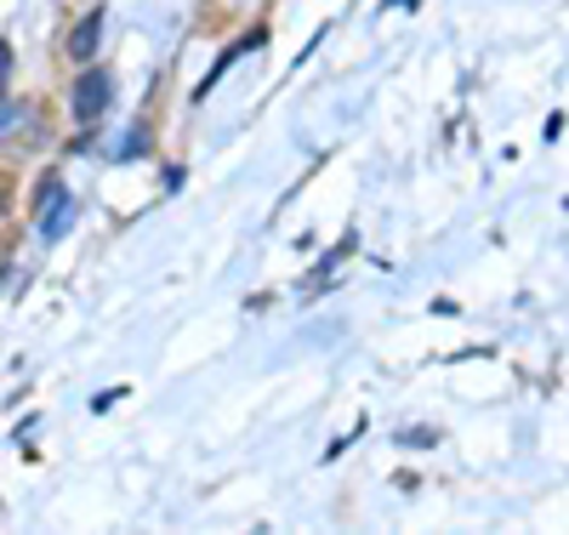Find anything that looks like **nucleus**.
Masks as SVG:
<instances>
[{
    "label": "nucleus",
    "instance_id": "20e7f679",
    "mask_svg": "<svg viewBox=\"0 0 569 535\" xmlns=\"http://www.w3.org/2000/svg\"><path fill=\"white\" fill-rule=\"evenodd\" d=\"M18 120H23V115H18V103H7V91H0V137H7Z\"/></svg>",
    "mask_w": 569,
    "mask_h": 535
},
{
    "label": "nucleus",
    "instance_id": "f03ea898",
    "mask_svg": "<svg viewBox=\"0 0 569 535\" xmlns=\"http://www.w3.org/2000/svg\"><path fill=\"white\" fill-rule=\"evenodd\" d=\"M98 46H103V7H91V12L69 29V58H74V63H91V58H98Z\"/></svg>",
    "mask_w": 569,
    "mask_h": 535
},
{
    "label": "nucleus",
    "instance_id": "39448f33",
    "mask_svg": "<svg viewBox=\"0 0 569 535\" xmlns=\"http://www.w3.org/2000/svg\"><path fill=\"white\" fill-rule=\"evenodd\" d=\"M7 80H12V46L0 40V91H7Z\"/></svg>",
    "mask_w": 569,
    "mask_h": 535
},
{
    "label": "nucleus",
    "instance_id": "7ed1b4c3",
    "mask_svg": "<svg viewBox=\"0 0 569 535\" xmlns=\"http://www.w3.org/2000/svg\"><path fill=\"white\" fill-rule=\"evenodd\" d=\"M142 149H149V131L131 126V131L120 137V160H142Z\"/></svg>",
    "mask_w": 569,
    "mask_h": 535
},
{
    "label": "nucleus",
    "instance_id": "f257e3e1",
    "mask_svg": "<svg viewBox=\"0 0 569 535\" xmlns=\"http://www.w3.org/2000/svg\"><path fill=\"white\" fill-rule=\"evenodd\" d=\"M109 103H114V75L86 63L80 80H74V91H69V115H74L80 126H98V120L109 115Z\"/></svg>",
    "mask_w": 569,
    "mask_h": 535
}]
</instances>
